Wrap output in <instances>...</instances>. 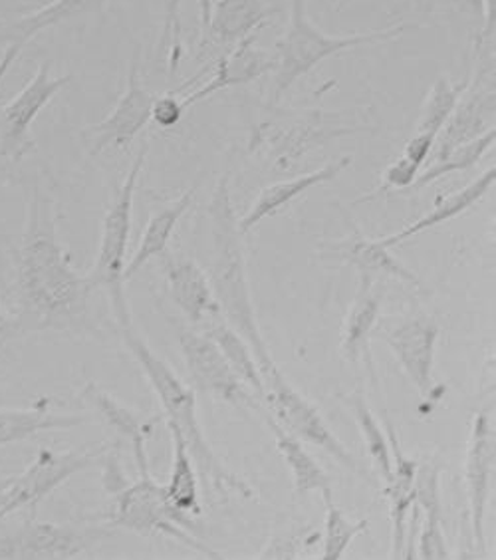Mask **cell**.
I'll list each match as a JSON object with an SVG mask.
<instances>
[{
  "mask_svg": "<svg viewBox=\"0 0 496 560\" xmlns=\"http://www.w3.org/2000/svg\"><path fill=\"white\" fill-rule=\"evenodd\" d=\"M173 442V467L169 483H167V495L172 499L175 506H179L189 515H199V483H197V474H194V464L189 447L185 443L181 433L169 428Z\"/></svg>",
  "mask_w": 496,
  "mask_h": 560,
  "instance_id": "30",
  "label": "cell"
},
{
  "mask_svg": "<svg viewBox=\"0 0 496 560\" xmlns=\"http://www.w3.org/2000/svg\"><path fill=\"white\" fill-rule=\"evenodd\" d=\"M181 0H165V21H163L162 43L167 50V72L175 74L184 58L181 43Z\"/></svg>",
  "mask_w": 496,
  "mask_h": 560,
  "instance_id": "35",
  "label": "cell"
},
{
  "mask_svg": "<svg viewBox=\"0 0 496 560\" xmlns=\"http://www.w3.org/2000/svg\"><path fill=\"white\" fill-rule=\"evenodd\" d=\"M0 28H2V22H0Z\"/></svg>",
  "mask_w": 496,
  "mask_h": 560,
  "instance_id": "43",
  "label": "cell"
},
{
  "mask_svg": "<svg viewBox=\"0 0 496 560\" xmlns=\"http://www.w3.org/2000/svg\"><path fill=\"white\" fill-rule=\"evenodd\" d=\"M155 97L157 96L153 92L141 84L140 60L133 58L126 90L119 97L116 108L109 112L108 118L87 128L92 155H97L109 148L126 150L131 141L140 136V131L150 124Z\"/></svg>",
  "mask_w": 496,
  "mask_h": 560,
  "instance_id": "12",
  "label": "cell"
},
{
  "mask_svg": "<svg viewBox=\"0 0 496 560\" xmlns=\"http://www.w3.org/2000/svg\"><path fill=\"white\" fill-rule=\"evenodd\" d=\"M352 413L356 418L357 428L362 431V438L366 443L367 455L378 471L379 479L386 483L391 477V452H389L388 435L381 430L371 408L367 406L366 398L362 394H354L347 398Z\"/></svg>",
  "mask_w": 496,
  "mask_h": 560,
  "instance_id": "33",
  "label": "cell"
},
{
  "mask_svg": "<svg viewBox=\"0 0 496 560\" xmlns=\"http://www.w3.org/2000/svg\"><path fill=\"white\" fill-rule=\"evenodd\" d=\"M342 2H350V0H342Z\"/></svg>",
  "mask_w": 496,
  "mask_h": 560,
  "instance_id": "42",
  "label": "cell"
},
{
  "mask_svg": "<svg viewBox=\"0 0 496 560\" xmlns=\"http://www.w3.org/2000/svg\"><path fill=\"white\" fill-rule=\"evenodd\" d=\"M379 338L391 348L401 370L410 377L413 388L427 398L433 389L435 350L439 340V326L429 318H408L403 323L381 330Z\"/></svg>",
  "mask_w": 496,
  "mask_h": 560,
  "instance_id": "13",
  "label": "cell"
},
{
  "mask_svg": "<svg viewBox=\"0 0 496 560\" xmlns=\"http://www.w3.org/2000/svg\"><path fill=\"white\" fill-rule=\"evenodd\" d=\"M340 257L359 270V280L376 282L378 277H389L413 289H421V280L393 255H389V247L381 245L379 238H356L340 248Z\"/></svg>",
  "mask_w": 496,
  "mask_h": 560,
  "instance_id": "28",
  "label": "cell"
},
{
  "mask_svg": "<svg viewBox=\"0 0 496 560\" xmlns=\"http://www.w3.org/2000/svg\"><path fill=\"white\" fill-rule=\"evenodd\" d=\"M427 2H433V0H427Z\"/></svg>",
  "mask_w": 496,
  "mask_h": 560,
  "instance_id": "44",
  "label": "cell"
},
{
  "mask_svg": "<svg viewBox=\"0 0 496 560\" xmlns=\"http://www.w3.org/2000/svg\"><path fill=\"white\" fill-rule=\"evenodd\" d=\"M269 19L270 9L264 0H215L203 33L219 43L235 46L264 28Z\"/></svg>",
  "mask_w": 496,
  "mask_h": 560,
  "instance_id": "22",
  "label": "cell"
},
{
  "mask_svg": "<svg viewBox=\"0 0 496 560\" xmlns=\"http://www.w3.org/2000/svg\"><path fill=\"white\" fill-rule=\"evenodd\" d=\"M413 505L423 515L417 535V559H451L442 533L441 469L439 465H417L413 481Z\"/></svg>",
  "mask_w": 496,
  "mask_h": 560,
  "instance_id": "18",
  "label": "cell"
},
{
  "mask_svg": "<svg viewBox=\"0 0 496 560\" xmlns=\"http://www.w3.org/2000/svg\"><path fill=\"white\" fill-rule=\"evenodd\" d=\"M213 2H215V0H199V21H201L203 31H205L206 24H209V19H211Z\"/></svg>",
  "mask_w": 496,
  "mask_h": 560,
  "instance_id": "40",
  "label": "cell"
},
{
  "mask_svg": "<svg viewBox=\"0 0 496 560\" xmlns=\"http://www.w3.org/2000/svg\"><path fill=\"white\" fill-rule=\"evenodd\" d=\"M420 167L421 165H417V163L411 162L405 155H401L383 172V187L410 189L413 182L417 179V175H420Z\"/></svg>",
  "mask_w": 496,
  "mask_h": 560,
  "instance_id": "37",
  "label": "cell"
},
{
  "mask_svg": "<svg viewBox=\"0 0 496 560\" xmlns=\"http://www.w3.org/2000/svg\"><path fill=\"white\" fill-rule=\"evenodd\" d=\"M12 328H14V320H11L7 314L2 313V306H0V345L7 336L12 335Z\"/></svg>",
  "mask_w": 496,
  "mask_h": 560,
  "instance_id": "41",
  "label": "cell"
},
{
  "mask_svg": "<svg viewBox=\"0 0 496 560\" xmlns=\"http://www.w3.org/2000/svg\"><path fill=\"white\" fill-rule=\"evenodd\" d=\"M119 330L130 354L140 364L141 372L147 377V384L152 386L153 394L162 404L163 411L167 416V428H175L181 433L193 457V464H197V469L206 487L215 489L219 495L237 493V495L252 499L255 497L252 487L248 486L243 477L233 474L206 442L197 416L199 411H197L193 389L181 382V377L173 372V368L143 342V338L138 336L131 324L119 326Z\"/></svg>",
  "mask_w": 496,
  "mask_h": 560,
  "instance_id": "3",
  "label": "cell"
},
{
  "mask_svg": "<svg viewBox=\"0 0 496 560\" xmlns=\"http://www.w3.org/2000/svg\"><path fill=\"white\" fill-rule=\"evenodd\" d=\"M413 28V24H395L379 31L332 36L314 26V22L306 14V0H291V22L286 33L282 34L281 40L276 43V55L272 58L270 108L279 106L282 96L303 75L310 74L316 66L328 60L330 56L340 55L352 48L389 43Z\"/></svg>",
  "mask_w": 496,
  "mask_h": 560,
  "instance_id": "4",
  "label": "cell"
},
{
  "mask_svg": "<svg viewBox=\"0 0 496 560\" xmlns=\"http://www.w3.org/2000/svg\"><path fill=\"white\" fill-rule=\"evenodd\" d=\"M262 384H264L262 406L272 420L281 423L284 430L291 431L292 435H296L298 440L324 450L352 474L366 475L356 464L354 455L345 450L344 443L335 438L334 431L330 430L320 411L316 410L312 404L292 386L291 380L282 374L281 368L276 366L267 374H262Z\"/></svg>",
  "mask_w": 496,
  "mask_h": 560,
  "instance_id": "9",
  "label": "cell"
},
{
  "mask_svg": "<svg viewBox=\"0 0 496 560\" xmlns=\"http://www.w3.org/2000/svg\"><path fill=\"white\" fill-rule=\"evenodd\" d=\"M106 537L102 527L26 521L0 539V559H76Z\"/></svg>",
  "mask_w": 496,
  "mask_h": 560,
  "instance_id": "10",
  "label": "cell"
},
{
  "mask_svg": "<svg viewBox=\"0 0 496 560\" xmlns=\"http://www.w3.org/2000/svg\"><path fill=\"white\" fill-rule=\"evenodd\" d=\"M433 145H435V136H429V133H417V131H415V136L408 141L403 155H405L408 160H411V162H415L417 165H423L425 160H429V158H432Z\"/></svg>",
  "mask_w": 496,
  "mask_h": 560,
  "instance_id": "38",
  "label": "cell"
},
{
  "mask_svg": "<svg viewBox=\"0 0 496 560\" xmlns=\"http://www.w3.org/2000/svg\"><path fill=\"white\" fill-rule=\"evenodd\" d=\"M111 527L128 528L143 537H167L206 559H221L216 550L197 537L193 515L172 503L167 489L153 481L152 474H140L133 486L118 491L116 505L108 518Z\"/></svg>",
  "mask_w": 496,
  "mask_h": 560,
  "instance_id": "6",
  "label": "cell"
},
{
  "mask_svg": "<svg viewBox=\"0 0 496 560\" xmlns=\"http://www.w3.org/2000/svg\"><path fill=\"white\" fill-rule=\"evenodd\" d=\"M334 2H338V0H334Z\"/></svg>",
  "mask_w": 496,
  "mask_h": 560,
  "instance_id": "45",
  "label": "cell"
},
{
  "mask_svg": "<svg viewBox=\"0 0 496 560\" xmlns=\"http://www.w3.org/2000/svg\"><path fill=\"white\" fill-rule=\"evenodd\" d=\"M359 284L362 287L357 292L356 302H354L350 316H347V323H345L342 350L352 364H357L359 360H366V364L369 366L371 364L369 338L374 332V326L378 323L381 292L374 287L371 280H359Z\"/></svg>",
  "mask_w": 496,
  "mask_h": 560,
  "instance_id": "27",
  "label": "cell"
},
{
  "mask_svg": "<svg viewBox=\"0 0 496 560\" xmlns=\"http://www.w3.org/2000/svg\"><path fill=\"white\" fill-rule=\"evenodd\" d=\"M471 82V74L464 75L459 82H449L445 75L437 78V82L429 90V96L421 109V118L417 121V133L435 136L441 131L445 121L453 114L459 97Z\"/></svg>",
  "mask_w": 496,
  "mask_h": 560,
  "instance_id": "32",
  "label": "cell"
},
{
  "mask_svg": "<svg viewBox=\"0 0 496 560\" xmlns=\"http://www.w3.org/2000/svg\"><path fill=\"white\" fill-rule=\"evenodd\" d=\"M58 215L50 195L34 189L28 221L16 257L19 318L14 328L70 330L86 318L87 302L96 291L80 275L58 238Z\"/></svg>",
  "mask_w": 496,
  "mask_h": 560,
  "instance_id": "1",
  "label": "cell"
},
{
  "mask_svg": "<svg viewBox=\"0 0 496 560\" xmlns=\"http://www.w3.org/2000/svg\"><path fill=\"white\" fill-rule=\"evenodd\" d=\"M22 48H24V44L21 43H9V46L4 48L2 58H0V90H2V82H4V78L9 74L12 65H14L16 58L21 56Z\"/></svg>",
  "mask_w": 496,
  "mask_h": 560,
  "instance_id": "39",
  "label": "cell"
},
{
  "mask_svg": "<svg viewBox=\"0 0 496 560\" xmlns=\"http://www.w3.org/2000/svg\"><path fill=\"white\" fill-rule=\"evenodd\" d=\"M86 421L84 416L52 410L50 398H40L24 410H0V447L26 442L44 431L72 430Z\"/></svg>",
  "mask_w": 496,
  "mask_h": 560,
  "instance_id": "23",
  "label": "cell"
},
{
  "mask_svg": "<svg viewBox=\"0 0 496 560\" xmlns=\"http://www.w3.org/2000/svg\"><path fill=\"white\" fill-rule=\"evenodd\" d=\"M270 70H272V58L255 46V36L245 38L216 60L213 74L206 78L203 86L197 88L189 94H181L184 108L189 109L197 102L215 96L221 90L248 84L260 75L269 74Z\"/></svg>",
  "mask_w": 496,
  "mask_h": 560,
  "instance_id": "16",
  "label": "cell"
},
{
  "mask_svg": "<svg viewBox=\"0 0 496 560\" xmlns=\"http://www.w3.org/2000/svg\"><path fill=\"white\" fill-rule=\"evenodd\" d=\"M167 318L194 388L238 410H264L257 396L231 368L221 348L205 332H197L189 324L181 323L175 316Z\"/></svg>",
  "mask_w": 496,
  "mask_h": 560,
  "instance_id": "7",
  "label": "cell"
},
{
  "mask_svg": "<svg viewBox=\"0 0 496 560\" xmlns=\"http://www.w3.org/2000/svg\"><path fill=\"white\" fill-rule=\"evenodd\" d=\"M72 75L50 74V62H44L36 74L28 80L16 96L2 109V124H0V155L19 162L28 151L33 150L31 128L34 119L43 112L52 97L68 86Z\"/></svg>",
  "mask_w": 496,
  "mask_h": 560,
  "instance_id": "11",
  "label": "cell"
},
{
  "mask_svg": "<svg viewBox=\"0 0 496 560\" xmlns=\"http://www.w3.org/2000/svg\"><path fill=\"white\" fill-rule=\"evenodd\" d=\"M162 257H165L162 269L167 292L175 302V306L187 318V323L203 324L206 320H213V323L221 320L215 292L205 270L187 257H175L167 253H163Z\"/></svg>",
  "mask_w": 496,
  "mask_h": 560,
  "instance_id": "15",
  "label": "cell"
},
{
  "mask_svg": "<svg viewBox=\"0 0 496 560\" xmlns=\"http://www.w3.org/2000/svg\"><path fill=\"white\" fill-rule=\"evenodd\" d=\"M104 4H106V0H55L40 11L26 14L21 21L14 22L12 26L0 28V43L26 44L46 28H55L62 22L74 21L80 16L102 11Z\"/></svg>",
  "mask_w": 496,
  "mask_h": 560,
  "instance_id": "26",
  "label": "cell"
},
{
  "mask_svg": "<svg viewBox=\"0 0 496 560\" xmlns=\"http://www.w3.org/2000/svg\"><path fill=\"white\" fill-rule=\"evenodd\" d=\"M495 474V431L486 411H479L471 428L464 479L469 487L471 528L476 549H485V518Z\"/></svg>",
  "mask_w": 496,
  "mask_h": 560,
  "instance_id": "14",
  "label": "cell"
},
{
  "mask_svg": "<svg viewBox=\"0 0 496 560\" xmlns=\"http://www.w3.org/2000/svg\"><path fill=\"white\" fill-rule=\"evenodd\" d=\"M193 195L194 189L191 187V189L181 194V197H177L173 203L162 207L157 213H153L150 223L143 231V235H141L140 245L135 248L130 262L126 265V272H123L126 280H130L133 275H138L141 267L147 265L153 257H162L163 253L167 250L175 226L193 203Z\"/></svg>",
  "mask_w": 496,
  "mask_h": 560,
  "instance_id": "25",
  "label": "cell"
},
{
  "mask_svg": "<svg viewBox=\"0 0 496 560\" xmlns=\"http://www.w3.org/2000/svg\"><path fill=\"white\" fill-rule=\"evenodd\" d=\"M352 162H354L352 155H344V158L326 163L324 167H320L316 172L304 173L300 177H294L288 182H279V184L264 187L259 197L255 199V203L248 209L247 215L238 219V231L243 235H247L255 226L259 225L260 221L281 213L291 206L292 201L308 194L314 187L334 182L335 177H340L352 165Z\"/></svg>",
  "mask_w": 496,
  "mask_h": 560,
  "instance_id": "17",
  "label": "cell"
},
{
  "mask_svg": "<svg viewBox=\"0 0 496 560\" xmlns=\"http://www.w3.org/2000/svg\"><path fill=\"white\" fill-rule=\"evenodd\" d=\"M209 223H211V270L209 280L215 292L221 316L227 318L238 335L247 340L252 354L257 358L260 374H267L276 368L270 355L269 346L262 338L255 304L248 289L247 257L243 247V233L238 231V219L231 203V189L227 177L216 185L215 194L209 203Z\"/></svg>",
  "mask_w": 496,
  "mask_h": 560,
  "instance_id": "2",
  "label": "cell"
},
{
  "mask_svg": "<svg viewBox=\"0 0 496 560\" xmlns=\"http://www.w3.org/2000/svg\"><path fill=\"white\" fill-rule=\"evenodd\" d=\"M388 442L391 452V477L386 487L389 501V517H391V559H401L405 550L408 537V521L413 505V481L417 474L420 462L408 457L401 450L400 440L388 421Z\"/></svg>",
  "mask_w": 496,
  "mask_h": 560,
  "instance_id": "19",
  "label": "cell"
},
{
  "mask_svg": "<svg viewBox=\"0 0 496 560\" xmlns=\"http://www.w3.org/2000/svg\"><path fill=\"white\" fill-rule=\"evenodd\" d=\"M187 109L184 108L181 97H177L175 92H167L163 96L155 97L153 102L152 119L160 128H175Z\"/></svg>",
  "mask_w": 496,
  "mask_h": 560,
  "instance_id": "36",
  "label": "cell"
},
{
  "mask_svg": "<svg viewBox=\"0 0 496 560\" xmlns=\"http://www.w3.org/2000/svg\"><path fill=\"white\" fill-rule=\"evenodd\" d=\"M147 150H150V143L143 141L135 160L131 163L130 172L109 203L108 211L102 221L96 262L92 272L87 275L94 289H104L108 292L111 313L116 316L119 326L131 324L130 308H128V299L123 289L126 284L123 272L128 265L126 257H128V245H130L133 197H135L143 163L147 160Z\"/></svg>",
  "mask_w": 496,
  "mask_h": 560,
  "instance_id": "5",
  "label": "cell"
},
{
  "mask_svg": "<svg viewBox=\"0 0 496 560\" xmlns=\"http://www.w3.org/2000/svg\"><path fill=\"white\" fill-rule=\"evenodd\" d=\"M213 342H215L221 352L225 354L231 368L237 372V376L247 384L250 392L257 396L260 404L264 401V384H262V374H260L257 358L252 354L250 346L243 336L238 335L233 326L223 323V320H215L209 328L203 330ZM264 408V406H262Z\"/></svg>",
  "mask_w": 496,
  "mask_h": 560,
  "instance_id": "29",
  "label": "cell"
},
{
  "mask_svg": "<svg viewBox=\"0 0 496 560\" xmlns=\"http://www.w3.org/2000/svg\"><path fill=\"white\" fill-rule=\"evenodd\" d=\"M495 136L496 130L493 128L483 136H479L476 140L459 145L457 150L447 153L441 160L432 163L425 172L417 175V179L410 187L411 191H420L423 187L435 184L437 179H441L445 175H453V173L467 172V170L475 167L476 163L483 160L486 151L495 145Z\"/></svg>",
  "mask_w": 496,
  "mask_h": 560,
  "instance_id": "31",
  "label": "cell"
},
{
  "mask_svg": "<svg viewBox=\"0 0 496 560\" xmlns=\"http://www.w3.org/2000/svg\"><path fill=\"white\" fill-rule=\"evenodd\" d=\"M495 179V167L486 170L483 175L476 177L475 182H471L463 189H459L453 195L441 199L427 215L421 217L417 221H413L411 225L401 229V231L393 233V235H389V237H379V243L389 248L398 247L401 243L417 237V235L429 231L433 226H439L442 223H447V221H453L457 217L463 215L464 211H469L471 207L476 206L485 195L491 194Z\"/></svg>",
  "mask_w": 496,
  "mask_h": 560,
  "instance_id": "21",
  "label": "cell"
},
{
  "mask_svg": "<svg viewBox=\"0 0 496 560\" xmlns=\"http://www.w3.org/2000/svg\"><path fill=\"white\" fill-rule=\"evenodd\" d=\"M106 447L97 450H43L21 475L0 483V521L16 513L33 511L70 477L86 471L104 457Z\"/></svg>",
  "mask_w": 496,
  "mask_h": 560,
  "instance_id": "8",
  "label": "cell"
},
{
  "mask_svg": "<svg viewBox=\"0 0 496 560\" xmlns=\"http://www.w3.org/2000/svg\"><path fill=\"white\" fill-rule=\"evenodd\" d=\"M326 503V537H324V559L338 560L344 559L345 550L350 542L366 533L369 528V521H350L345 517L344 511L335 505L334 497L324 495Z\"/></svg>",
  "mask_w": 496,
  "mask_h": 560,
  "instance_id": "34",
  "label": "cell"
},
{
  "mask_svg": "<svg viewBox=\"0 0 496 560\" xmlns=\"http://www.w3.org/2000/svg\"><path fill=\"white\" fill-rule=\"evenodd\" d=\"M264 420L269 423L270 431L274 433L276 447L281 453L284 464L288 467L294 481V491L296 495L304 497L312 491H320L322 497L332 495V483L330 477L324 469L318 465L310 453L304 450L303 443L292 435L291 431L284 430L281 423L270 418L269 413H264Z\"/></svg>",
  "mask_w": 496,
  "mask_h": 560,
  "instance_id": "24",
  "label": "cell"
},
{
  "mask_svg": "<svg viewBox=\"0 0 496 560\" xmlns=\"http://www.w3.org/2000/svg\"><path fill=\"white\" fill-rule=\"evenodd\" d=\"M82 396L92 406V410L97 411V416L104 420L108 428H111L123 440L131 443L138 471L150 474L147 440L152 435V423H147L140 411L123 406L121 401H118L114 396H109L108 392H104L94 382H87Z\"/></svg>",
  "mask_w": 496,
  "mask_h": 560,
  "instance_id": "20",
  "label": "cell"
}]
</instances>
